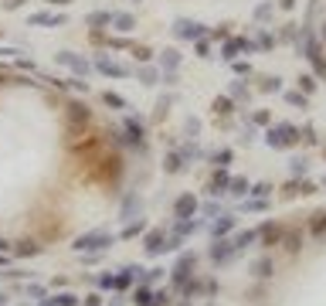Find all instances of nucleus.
Wrapping results in <instances>:
<instances>
[{"label": "nucleus", "instance_id": "obj_29", "mask_svg": "<svg viewBox=\"0 0 326 306\" xmlns=\"http://www.w3.org/2000/svg\"><path fill=\"white\" fill-rule=\"evenodd\" d=\"M248 194H251V197H269V194H272V184H265V180H262V184L248 187Z\"/></svg>", "mask_w": 326, "mask_h": 306}, {"label": "nucleus", "instance_id": "obj_41", "mask_svg": "<svg viewBox=\"0 0 326 306\" xmlns=\"http://www.w3.org/2000/svg\"><path fill=\"white\" fill-rule=\"evenodd\" d=\"M299 242H303L299 235H289V242H286V245H289V252H296V249H299Z\"/></svg>", "mask_w": 326, "mask_h": 306}, {"label": "nucleus", "instance_id": "obj_12", "mask_svg": "<svg viewBox=\"0 0 326 306\" xmlns=\"http://www.w3.org/2000/svg\"><path fill=\"white\" fill-rule=\"evenodd\" d=\"M99 72H102V75H115V78H126V75H129V68H126V65H115V61H109V58H99Z\"/></svg>", "mask_w": 326, "mask_h": 306}, {"label": "nucleus", "instance_id": "obj_10", "mask_svg": "<svg viewBox=\"0 0 326 306\" xmlns=\"http://www.w3.org/2000/svg\"><path fill=\"white\" fill-rule=\"evenodd\" d=\"M238 51H255V44H251V41H245V38H231L228 44H224V51H221V55L231 61V58L238 55Z\"/></svg>", "mask_w": 326, "mask_h": 306}, {"label": "nucleus", "instance_id": "obj_20", "mask_svg": "<svg viewBox=\"0 0 326 306\" xmlns=\"http://www.w3.org/2000/svg\"><path fill=\"white\" fill-rule=\"evenodd\" d=\"M228 191L234 194V197H245V194H248V180H245V177H234L228 184Z\"/></svg>", "mask_w": 326, "mask_h": 306}, {"label": "nucleus", "instance_id": "obj_34", "mask_svg": "<svg viewBox=\"0 0 326 306\" xmlns=\"http://www.w3.org/2000/svg\"><path fill=\"white\" fill-rule=\"evenodd\" d=\"M289 170H292V173H296V177H299V173H306V170H309V163H306V160H299V156H296Z\"/></svg>", "mask_w": 326, "mask_h": 306}, {"label": "nucleus", "instance_id": "obj_32", "mask_svg": "<svg viewBox=\"0 0 326 306\" xmlns=\"http://www.w3.org/2000/svg\"><path fill=\"white\" fill-rule=\"evenodd\" d=\"M286 102H289V106H303V109H306V96H303V92H289Z\"/></svg>", "mask_w": 326, "mask_h": 306}, {"label": "nucleus", "instance_id": "obj_3", "mask_svg": "<svg viewBox=\"0 0 326 306\" xmlns=\"http://www.w3.org/2000/svg\"><path fill=\"white\" fill-rule=\"evenodd\" d=\"M112 245V238L106 231H89V235H78L75 238V252H102Z\"/></svg>", "mask_w": 326, "mask_h": 306}, {"label": "nucleus", "instance_id": "obj_18", "mask_svg": "<svg viewBox=\"0 0 326 306\" xmlns=\"http://www.w3.org/2000/svg\"><path fill=\"white\" fill-rule=\"evenodd\" d=\"M109 24H115V31H133L136 20L129 17V14H112V20H109Z\"/></svg>", "mask_w": 326, "mask_h": 306}, {"label": "nucleus", "instance_id": "obj_22", "mask_svg": "<svg viewBox=\"0 0 326 306\" xmlns=\"http://www.w3.org/2000/svg\"><path fill=\"white\" fill-rule=\"evenodd\" d=\"M258 238H265V245H275L279 242V228L275 225H265V228H258Z\"/></svg>", "mask_w": 326, "mask_h": 306}, {"label": "nucleus", "instance_id": "obj_5", "mask_svg": "<svg viewBox=\"0 0 326 306\" xmlns=\"http://www.w3.org/2000/svg\"><path fill=\"white\" fill-rule=\"evenodd\" d=\"M133 303H136V306H170V296H167V293H153V289L143 283V286L136 289Z\"/></svg>", "mask_w": 326, "mask_h": 306}, {"label": "nucleus", "instance_id": "obj_16", "mask_svg": "<svg viewBox=\"0 0 326 306\" xmlns=\"http://www.w3.org/2000/svg\"><path fill=\"white\" fill-rule=\"evenodd\" d=\"M31 24H48V27H61L65 14H31Z\"/></svg>", "mask_w": 326, "mask_h": 306}, {"label": "nucleus", "instance_id": "obj_46", "mask_svg": "<svg viewBox=\"0 0 326 306\" xmlns=\"http://www.w3.org/2000/svg\"><path fill=\"white\" fill-rule=\"evenodd\" d=\"M323 187H326V177H323Z\"/></svg>", "mask_w": 326, "mask_h": 306}, {"label": "nucleus", "instance_id": "obj_14", "mask_svg": "<svg viewBox=\"0 0 326 306\" xmlns=\"http://www.w3.org/2000/svg\"><path fill=\"white\" fill-rule=\"evenodd\" d=\"M228 184H231V177L224 173V167H217V173L211 177V194H224V191H228Z\"/></svg>", "mask_w": 326, "mask_h": 306}, {"label": "nucleus", "instance_id": "obj_13", "mask_svg": "<svg viewBox=\"0 0 326 306\" xmlns=\"http://www.w3.org/2000/svg\"><path fill=\"white\" fill-rule=\"evenodd\" d=\"M231 242H234V249H238V252H241V249H248V245H255V242H258V228L241 231V235H234Z\"/></svg>", "mask_w": 326, "mask_h": 306}, {"label": "nucleus", "instance_id": "obj_1", "mask_svg": "<svg viewBox=\"0 0 326 306\" xmlns=\"http://www.w3.org/2000/svg\"><path fill=\"white\" fill-rule=\"evenodd\" d=\"M299 130L292 126V123H275L269 133H265V143H269L272 150H289V147H296L299 143Z\"/></svg>", "mask_w": 326, "mask_h": 306}, {"label": "nucleus", "instance_id": "obj_2", "mask_svg": "<svg viewBox=\"0 0 326 306\" xmlns=\"http://www.w3.org/2000/svg\"><path fill=\"white\" fill-rule=\"evenodd\" d=\"M299 51L313 61V68H316V75H326V61H323V48H320V41H316V34L309 31V27H303V38H299Z\"/></svg>", "mask_w": 326, "mask_h": 306}, {"label": "nucleus", "instance_id": "obj_31", "mask_svg": "<svg viewBox=\"0 0 326 306\" xmlns=\"http://www.w3.org/2000/svg\"><path fill=\"white\" fill-rule=\"evenodd\" d=\"M231 156H234L231 150H221V153H214V163H217V167H228V163H231Z\"/></svg>", "mask_w": 326, "mask_h": 306}, {"label": "nucleus", "instance_id": "obj_39", "mask_svg": "<svg viewBox=\"0 0 326 306\" xmlns=\"http://www.w3.org/2000/svg\"><path fill=\"white\" fill-rule=\"evenodd\" d=\"M231 96H234V99H245V96H248V89H245V85H238V82H234V85H231Z\"/></svg>", "mask_w": 326, "mask_h": 306}, {"label": "nucleus", "instance_id": "obj_33", "mask_svg": "<svg viewBox=\"0 0 326 306\" xmlns=\"http://www.w3.org/2000/svg\"><path fill=\"white\" fill-rule=\"evenodd\" d=\"M136 208H139V201H136V194H129V197H126V208H122V218H129Z\"/></svg>", "mask_w": 326, "mask_h": 306}, {"label": "nucleus", "instance_id": "obj_19", "mask_svg": "<svg viewBox=\"0 0 326 306\" xmlns=\"http://www.w3.org/2000/svg\"><path fill=\"white\" fill-rule=\"evenodd\" d=\"M126 133L133 143H143V123H136V119H126Z\"/></svg>", "mask_w": 326, "mask_h": 306}, {"label": "nucleus", "instance_id": "obj_28", "mask_svg": "<svg viewBox=\"0 0 326 306\" xmlns=\"http://www.w3.org/2000/svg\"><path fill=\"white\" fill-rule=\"evenodd\" d=\"M102 99H106V106H112V109H126V99L115 96V92H106Z\"/></svg>", "mask_w": 326, "mask_h": 306}, {"label": "nucleus", "instance_id": "obj_23", "mask_svg": "<svg viewBox=\"0 0 326 306\" xmlns=\"http://www.w3.org/2000/svg\"><path fill=\"white\" fill-rule=\"evenodd\" d=\"M286 194H316V184L313 180H303V184H289Z\"/></svg>", "mask_w": 326, "mask_h": 306}, {"label": "nucleus", "instance_id": "obj_37", "mask_svg": "<svg viewBox=\"0 0 326 306\" xmlns=\"http://www.w3.org/2000/svg\"><path fill=\"white\" fill-rule=\"evenodd\" d=\"M146 228V225H143V221H133V225H129V228L122 231V235H126V238H133V235H139V231Z\"/></svg>", "mask_w": 326, "mask_h": 306}, {"label": "nucleus", "instance_id": "obj_38", "mask_svg": "<svg viewBox=\"0 0 326 306\" xmlns=\"http://www.w3.org/2000/svg\"><path fill=\"white\" fill-rule=\"evenodd\" d=\"M109 20H112V14H92L89 24H109Z\"/></svg>", "mask_w": 326, "mask_h": 306}, {"label": "nucleus", "instance_id": "obj_40", "mask_svg": "<svg viewBox=\"0 0 326 306\" xmlns=\"http://www.w3.org/2000/svg\"><path fill=\"white\" fill-rule=\"evenodd\" d=\"M326 228V214H316V221H313V231H323Z\"/></svg>", "mask_w": 326, "mask_h": 306}, {"label": "nucleus", "instance_id": "obj_24", "mask_svg": "<svg viewBox=\"0 0 326 306\" xmlns=\"http://www.w3.org/2000/svg\"><path fill=\"white\" fill-rule=\"evenodd\" d=\"M177 170H184V153H170L167 156V173H177Z\"/></svg>", "mask_w": 326, "mask_h": 306}, {"label": "nucleus", "instance_id": "obj_9", "mask_svg": "<svg viewBox=\"0 0 326 306\" xmlns=\"http://www.w3.org/2000/svg\"><path fill=\"white\" fill-rule=\"evenodd\" d=\"M58 61H61V65H68L72 72H78V75H89V72H92V65H89L85 58L72 55V51H61V55H58Z\"/></svg>", "mask_w": 326, "mask_h": 306}, {"label": "nucleus", "instance_id": "obj_43", "mask_svg": "<svg viewBox=\"0 0 326 306\" xmlns=\"http://www.w3.org/2000/svg\"><path fill=\"white\" fill-rule=\"evenodd\" d=\"M296 7V0H282V10H292Z\"/></svg>", "mask_w": 326, "mask_h": 306}, {"label": "nucleus", "instance_id": "obj_6", "mask_svg": "<svg viewBox=\"0 0 326 306\" xmlns=\"http://www.w3.org/2000/svg\"><path fill=\"white\" fill-rule=\"evenodd\" d=\"M238 255V249H234V242H228V238H214L211 245V259L217 262V266H224V262H231Z\"/></svg>", "mask_w": 326, "mask_h": 306}, {"label": "nucleus", "instance_id": "obj_36", "mask_svg": "<svg viewBox=\"0 0 326 306\" xmlns=\"http://www.w3.org/2000/svg\"><path fill=\"white\" fill-rule=\"evenodd\" d=\"M20 255H38V245H34V242H20Z\"/></svg>", "mask_w": 326, "mask_h": 306}, {"label": "nucleus", "instance_id": "obj_4", "mask_svg": "<svg viewBox=\"0 0 326 306\" xmlns=\"http://www.w3.org/2000/svg\"><path fill=\"white\" fill-rule=\"evenodd\" d=\"M194 266H197V255H194V252H184V255L177 259V266H173V286H184V283L191 279Z\"/></svg>", "mask_w": 326, "mask_h": 306}, {"label": "nucleus", "instance_id": "obj_15", "mask_svg": "<svg viewBox=\"0 0 326 306\" xmlns=\"http://www.w3.org/2000/svg\"><path fill=\"white\" fill-rule=\"evenodd\" d=\"M231 228H234V218H231V214H221V218L211 225V235H214V238H221V235H228Z\"/></svg>", "mask_w": 326, "mask_h": 306}, {"label": "nucleus", "instance_id": "obj_21", "mask_svg": "<svg viewBox=\"0 0 326 306\" xmlns=\"http://www.w3.org/2000/svg\"><path fill=\"white\" fill-rule=\"evenodd\" d=\"M272 259H258V262H255V276H258V279H269L272 276Z\"/></svg>", "mask_w": 326, "mask_h": 306}, {"label": "nucleus", "instance_id": "obj_26", "mask_svg": "<svg viewBox=\"0 0 326 306\" xmlns=\"http://www.w3.org/2000/svg\"><path fill=\"white\" fill-rule=\"evenodd\" d=\"M214 113H217V116H228L231 113V99L228 96H217V99H214Z\"/></svg>", "mask_w": 326, "mask_h": 306}, {"label": "nucleus", "instance_id": "obj_45", "mask_svg": "<svg viewBox=\"0 0 326 306\" xmlns=\"http://www.w3.org/2000/svg\"><path fill=\"white\" fill-rule=\"evenodd\" d=\"M323 38H326V24H323Z\"/></svg>", "mask_w": 326, "mask_h": 306}, {"label": "nucleus", "instance_id": "obj_35", "mask_svg": "<svg viewBox=\"0 0 326 306\" xmlns=\"http://www.w3.org/2000/svg\"><path fill=\"white\" fill-rule=\"evenodd\" d=\"M279 85H282L279 78H262V89H265V92H279Z\"/></svg>", "mask_w": 326, "mask_h": 306}, {"label": "nucleus", "instance_id": "obj_11", "mask_svg": "<svg viewBox=\"0 0 326 306\" xmlns=\"http://www.w3.org/2000/svg\"><path fill=\"white\" fill-rule=\"evenodd\" d=\"M146 252H150V255L167 252V231H150V238H146Z\"/></svg>", "mask_w": 326, "mask_h": 306}, {"label": "nucleus", "instance_id": "obj_42", "mask_svg": "<svg viewBox=\"0 0 326 306\" xmlns=\"http://www.w3.org/2000/svg\"><path fill=\"white\" fill-rule=\"evenodd\" d=\"M234 72H238V75H245V72H251V65H248V61H238V65H234Z\"/></svg>", "mask_w": 326, "mask_h": 306}, {"label": "nucleus", "instance_id": "obj_25", "mask_svg": "<svg viewBox=\"0 0 326 306\" xmlns=\"http://www.w3.org/2000/svg\"><path fill=\"white\" fill-rule=\"evenodd\" d=\"M296 82H299V92H303V96H309V92L316 89V78H313V75H299Z\"/></svg>", "mask_w": 326, "mask_h": 306}, {"label": "nucleus", "instance_id": "obj_8", "mask_svg": "<svg viewBox=\"0 0 326 306\" xmlns=\"http://www.w3.org/2000/svg\"><path fill=\"white\" fill-rule=\"evenodd\" d=\"M177 34H180V38H204V34H208V27H204V24H197V20H177Z\"/></svg>", "mask_w": 326, "mask_h": 306}, {"label": "nucleus", "instance_id": "obj_30", "mask_svg": "<svg viewBox=\"0 0 326 306\" xmlns=\"http://www.w3.org/2000/svg\"><path fill=\"white\" fill-rule=\"evenodd\" d=\"M177 65H180V55H177L173 48H170V51H163V68H170V72H173Z\"/></svg>", "mask_w": 326, "mask_h": 306}, {"label": "nucleus", "instance_id": "obj_7", "mask_svg": "<svg viewBox=\"0 0 326 306\" xmlns=\"http://www.w3.org/2000/svg\"><path fill=\"white\" fill-rule=\"evenodd\" d=\"M194 214H197V197L194 194H180L177 204H173V218L184 221V218H194Z\"/></svg>", "mask_w": 326, "mask_h": 306}, {"label": "nucleus", "instance_id": "obj_17", "mask_svg": "<svg viewBox=\"0 0 326 306\" xmlns=\"http://www.w3.org/2000/svg\"><path fill=\"white\" fill-rule=\"evenodd\" d=\"M78 300L72 296V293H58V296H51V300H41V306H75Z\"/></svg>", "mask_w": 326, "mask_h": 306}, {"label": "nucleus", "instance_id": "obj_27", "mask_svg": "<svg viewBox=\"0 0 326 306\" xmlns=\"http://www.w3.org/2000/svg\"><path fill=\"white\" fill-rule=\"evenodd\" d=\"M241 208H245V211H265V208H269V201H265V197H251V201H245Z\"/></svg>", "mask_w": 326, "mask_h": 306}, {"label": "nucleus", "instance_id": "obj_44", "mask_svg": "<svg viewBox=\"0 0 326 306\" xmlns=\"http://www.w3.org/2000/svg\"><path fill=\"white\" fill-rule=\"evenodd\" d=\"M48 3H55V7H58V3H72V0H48Z\"/></svg>", "mask_w": 326, "mask_h": 306}]
</instances>
